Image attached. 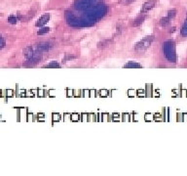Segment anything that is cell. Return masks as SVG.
<instances>
[{
    "label": "cell",
    "mask_w": 187,
    "mask_h": 176,
    "mask_svg": "<svg viewBox=\"0 0 187 176\" xmlns=\"http://www.w3.org/2000/svg\"><path fill=\"white\" fill-rule=\"evenodd\" d=\"M153 40H154V36L153 35H149V36H146V37L142 38L140 41H138V42L135 45V50L138 52L145 51L147 48L150 47V45H151L153 42Z\"/></svg>",
    "instance_id": "1"
},
{
    "label": "cell",
    "mask_w": 187,
    "mask_h": 176,
    "mask_svg": "<svg viewBox=\"0 0 187 176\" xmlns=\"http://www.w3.org/2000/svg\"><path fill=\"white\" fill-rule=\"evenodd\" d=\"M165 51L167 53L168 58L171 60V62L174 61V43L172 41H168L165 43Z\"/></svg>",
    "instance_id": "2"
},
{
    "label": "cell",
    "mask_w": 187,
    "mask_h": 176,
    "mask_svg": "<svg viewBox=\"0 0 187 176\" xmlns=\"http://www.w3.org/2000/svg\"><path fill=\"white\" fill-rule=\"evenodd\" d=\"M155 5H156L155 0H149V1H146L143 5H142V8L140 10L141 14H146L148 11L153 9V8L155 7Z\"/></svg>",
    "instance_id": "3"
},
{
    "label": "cell",
    "mask_w": 187,
    "mask_h": 176,
    "mask_svg": "<svg viewBox=\"0 0 187 176\" xmlns=\"http://www.w3.org/2000/svg\"><path fill=\"white\" fill-rule=\"evenodd\" d=\"M50 20V14H45V15L41 16L40 19L36 23V27H43L46 23H48Z\"/></svg>",
    "instance_id": "4"
},
{
    "label": "cell",
    "mask_w": 187,
    "mask_h": 176,
    "mask_svg": "<svg viewBox=\"0 0 187 176\" xmlns=\"http://www.w3.org/2000/svg\"><path fill=\"white\" fill-rule=\"evenodd\" d=\"M145 19H146V15H145V14H141L140 16H138V18H136L135 21L133 22V27H138V26H140V25L144 22Z\"/></svg>",
    "instance_id": "5"
},
{
    "label": "cell",
    "mask_w": 187,
    "mask_h": 176,
    "mask_svg": "<svg viewBox=\"0 0 187 176\" xmlns=\"http://www.w3.org/2000/svg\"><path fill=\"white\" fill-rule=\"evenodd\" d=\"M52 48V44L49 43V42H44V43H41L40 45H38V50L41 52H45V51H48Z\"/></svg>",
    "instance_id": "6"
},
{
    "label": "cell",
    "mask_w": 187,
    "mask_h": 176,
    "mask_svg": "<svg viewBox=\"0 0 187 176\" xmlns=\"http://www.w3.org/2000/svg\"><path fill=\"white\" fill-rule=\"evenodd\" d=\"M112 41H113L112 39H105V40L100 41V42L97 44V47H99V48H106V47L110 45Z\"/></svg>",
    "instance_id": "7"
},
{
    "label": "cell",
    "mask_w": 187,
    "mask_h": 176,
    "mask_svg": "<svg viewBox=\"0 0 187 176\" xmlns=\"http://www.w3.org/2000/svg\"><path fill=\"white\" fill-rule=\"evenodd\" d=\"M171 21H172V20L170 19L168 16H166V17H164V18H162L160 20V25L162 27H166V26H168L170 23H171Z\"/></svg>",
    "instance_id": "8"
},
{
    "label": "cell",
    "mask_w": 187,
    "mask_h": 176,
    "mask_svg": "<svg viewBox=\"0 0 187 176\" xmlns=\"http://www.w3.org/2000/svg\"><path fill=\"white\" fill-rule=\"evenodd\" d=\"M124 68H129V69L135 68V69H136V68H141V66L139 65V64H136V63H128L124 66Z\"/></svg>",
    "instance_id": "9"
},
{
    "label": "cell",
    "mask_w": 187,
    "mask_h": 176,
    "mask_svg": "<svg viewBox=\"0 0 187 176\" xmlns=\"http://www.w3.org/2000/svg\"><path fill=\"white\" fill-rule=\"evenodd\" d=\"M175 15H177V10H175V9H171V10H169L168 13H167V16H168L171 20L174 19V17H175Z\"/></svg>",
    "instance_id": "10"
},
{
    "label": "cell",
    "mask_w": 187,
    "mask_h": 176,
    "mask_svg": "<svg viewBox=\"0 0 187 176\" xmlns=\"http://www.w3.org/2000/svg\"><path fill=\"white\" fill-rule=\"evenodd\" d=\"M49 30H50V27H41V29H39L38 30V34L39 35H42V34H45V33H47V32H49Z\"/></svg>",
    "instance_id": "11"
},
{
    "label": "cell",
    "mask_w": 187,
    "mask_h": 176,
    "mask_svg": "<svg viewBox=\"0 0 187 176\" xmlns=\"http://www.w3.org/2000/svg\"><path fill=\"white\" fill-rule=\"evenodd\" d=\"M19 20L18 18H17L16 16H10L9 18H8V22H9L10 24H12V25H15L17 24V22H18Z\"/></svg>",
    "instance_id": "12"
},
{
    "label": "cell",
    "mask_w": 187,
    "mask_h": 176,
    "mask_svg": "<svg viewBox=\"0 0 187 176\" xmlns=\"http://www.w3.org/2000/svg\"><path fill=\"white\" fill-rule=\"evenodd\" d=\"M133 1H136V0H119V3L123 5H128V4L133 3Z\"/></svg>",
    "instance_id": "13"
},
{
    "label": "cell",
    "mask_w": 187,
    "mask_h": 176,
    "mask_svg": "<svg viewBox=\"0 0 187 176\" xmlns=\"http://www.w3.org/2000/svg\"><path fill=\"white\" fill-rule=\"evenodd\" d=\"M181 33L184 35H187V19L185 21V23H184L183 27H182V29H181Z\"/></svg>",
    "instance_id": "14"
},
{
    "label": "cell",
    "mask_w": 187,
    "mask_h": 176,
    "mask_svg": "<svg viewBox=\"0 0 187 176\" xmlns=\"http://www.w3.org/2000/svg\"><path fill=\"white\" fill-rule=\"evenodd\" d=\"M60 65L58 63H52L46 66V68H60Z\"/></svg>",
    "instance_id": "15"
},
{
    "label": "cell",
    "mask_w": 187,
    "mask_h": 176,
    "mask_svg": "<svg viewBox=\"0 0 187 176\" xmlns=\"http://www.w3.org/2000/svg\"><path fill=\"white\" fill-rule=\"evenodd\" d=\"M75 58H76V56H74V55H67V56H65V57L63 58V63L67 62V61L71 60V59H75Z\"/></svg>",
    "instance_id": "16"
}]
</instances>
